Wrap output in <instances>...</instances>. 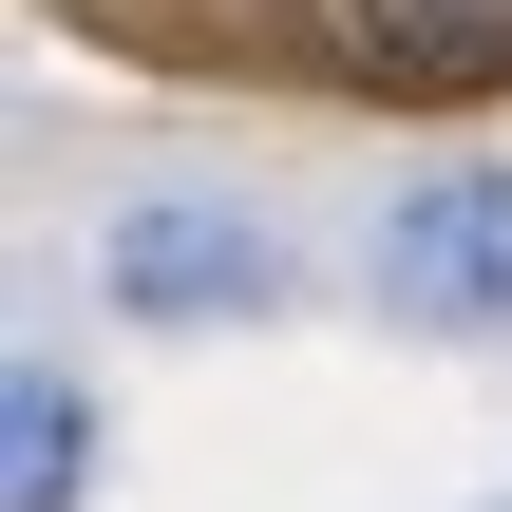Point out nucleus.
I'll return each mask as SVG.
<instances>
[{
	"label": "nucleus",
	"instance_id": "20e7f679",
	"mask_svg": "<svg viewBox=\"0 0 512 512\" xmlns=\"http://www.w3.org/2000/svg\"><path fill=\"white\" fill-rule=\"evenodd\" d=\"M399 57H512V0H361Z\"/></svg>",
	"mask_w": 512,
	"mask_h": 512
},
{
	"label": "nucleus",
	"instance_id": "39448f33",
	"mask_svg": "<svg viewBox=\"0 0 512 512\" xmlns=\"http://www.w3.org/2000/svg\"><path fill=\"white\" fill-rule=\"evenodd\" d=\"M494 512H512V494H494Z\"/></svg>",
	"mask_w": 512,
	"mask_h": 512
},
{
	"label": "nucleus",
	"instance_id": "7ed1b4c3",
	"mask_svg": "<svg viewBox=\"0 0 512 512\" xmlns=\"http://www.w3.org/2000/svg\"><path fill=\"white\" fill-rule=\"evenodd\" d=\"M76 494H95V380L0 361V512H76Z\"/></svg>",
	"mask_w": 512,
	"mask_h": 512
},
{
	"label": "nucleus",
	"instance_id": "f03ea898",
	"mask_svg": "<svg viewBox=\"0 0 512 512\" xmlns=\"http://www.w3.org/2000/svg\"><path fill=\"white\" fill-rule=\"evenodd\" d=\"M95 304L152 323V342H228V323L285 304V228L228 209V190H133V209L95 228Z\"/></svg>",
	"mask_w": 512,
	"mask_h": 512
},
{
	"label": "nucleus",
	"instance_id": "f257e3e1",
	"mask_svg": "<svg viewBox=\"0 0 512 512\" xmlns=\"http://www.w3.org/2000/svg\"><path fill=\"white\" fill-rule=\"evenodd\" d=\"M361 285L399 342H512V152L399 171V209L361 228Z\"/></svg>",
	"mask_w": 512,
	"mask_h": 512
}]
</instances>
